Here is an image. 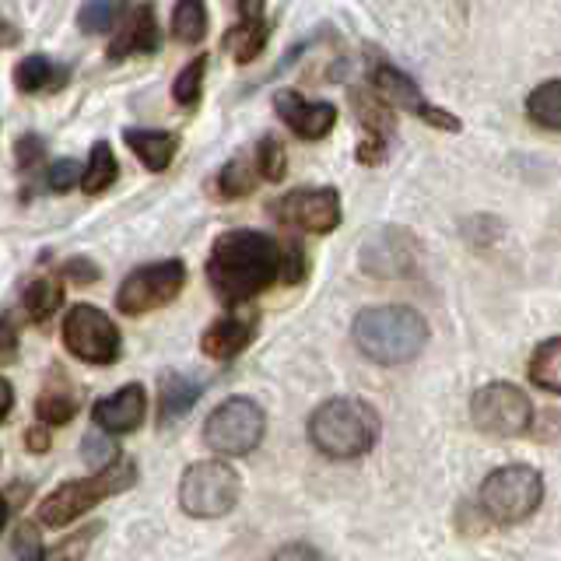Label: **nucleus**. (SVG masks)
<instances>
[{"label": "nucleus", "instance_id": "obj_1", "mask_svg": "<svg viewBox=\"0 0 561 561\" xmlns=\"http://www.w3.org/2000/svg\"><path fill=\"white\" fill-rule=\"evenodd\" d=\"M207 280L228 309L245 306L277 280V242L253 228L225 232L210 250Z\"/></svg>", "mask_w": 561, "mask_h": 561}, {"label": "nucleus", "instance_id": "obj_2", "mask_svg": "<svg viewBox=\"0 0 561 561\" xmlns=\"http://www.w3.org/2000/svg\"><path fill=\"white\" fill-rule=\"evenodd\" d=\"M358 351L376 365H408L428 344L425 316L411 306H373L362 309L351 327Z\"/></svg>", "mask_w": 561, "mask_h": 561}, {"label": "nucleus", "instance_id": "obj_3", "mask_svg": "<svg viewBox=\"0 0 561 561\" xmlns=\"http://www.w3.org/2000/svg\"><path fill=\"white\" fill-rule=\"evenodd\" d=\"M379 438V414L358 397H333L312 411L309 443L330 460H358Z\"/></svg>", "mask_w": 561, "mask_h": 561}, {"label": "nucleus", "instance_id": "obj_4", "mask_svg": "<svg viewBox=\"0 0 561 561\" xmlns=\"http://www.w3.org/2000/svg\"><path fill=\"white\" fill-rule=\"evenodd\" d=\"M543 502V478L530 463H505L481 481L478 508L495 526L526 523Z\"/></svg>", "mask_w": 561, "mask_h": 561}, {"label": "nucleus", "instance_id": "obj_5", "mask_svg": "<svg viewBox=\"0 0 561 561\" xmlns=\"http://www.w3.org/2000/svg\"><path fill=\"white\" fill-rule=\"evenodd\" d=\"M137 484V463L130 460H116L113 467L95 470L92 478L81 481H67L57 491H49L39 505V523L49 526V530H60V526L75 523L78 516H84L88 508H95L99 502L119 495Z\"/></svg>", "mask_w": 561, "mask_h": 561}, {"label": "nucleus", "instance_id": "obj_6", "mask_svg": "<svg viewBox=\"0 0 561 561\" xmlns=\"http://www.w3.org/2000/svg\"><path fill=\"white\" fill-rule=\"evenodd\" d=\"M239 495H242L239 473L221 460L193 463V467H186L183 481H180V505L197 519L228 516L239 505Z\"/></svg>", "mask_w": 561, "mask_h": 561}, {"label": "nucleus", "instance_id": "obj_7", "mask_svg": "<svg viewBox=\"0 0 561 561\" xmlns=\"http://www.w3.org/2000/svg\"><path fill=\"white\" fill-rule=\"evenodd\" d=\"M267 414L250 397H228L210 411L204 425V443L218 456H245L263 443Z\"/></svg>", "mask_w": 561, "mask_h": 561}, {"label": "nucleus", "instance_id": "obj_8", "mask_svg": "<svg viewBox=\"0 0 561 561\" xmlns=\"http://www.w3.org/2000/svg\"><path fill=\"white\" fill-rule=\"evenodd\" d=\"M470 421L484 435L519 438V435L530 432L534 403L513 382H488L470 397Z\"/></svg>", "mask_w": 561, "mask_h": 561}, {"label": "nucleus", "instance_id": "obj_9", "mask_svg": "<svg viewBox=\"0 0 561 561\" xmlns=\"http://www.w3.org/2000/svg\"><path fill=\"white\" fill-rule=\"evenodd\" d=\"M186 285V267L180 260L151 263V267L134 271L116 291V309L127 316H145L158 306H169Z\"/></svg>", "mask_w": 561, "mask_h": 561}, {"label": "nucleus", "instance_id": "obj_10", "mask_svg": "<svg viewBox=\"0 0 561 561\" xmlns=\"http://www.w3.org/2000/svg\"><path fill=\"white\" fill-rule=\"evenodd\" d=\"M64 344L88 365H113L119 358V330L95 306H75L64 320Z\"/></svg>", "mask_w": 561, "mask_h": 561}, {"label": "nucleus", "instance_id": "obj_11", "mask_svg": "<svg viewBox=\"0 0 561 561\" xmlns=\"http://www.w3.org/2000/svg\"><path fill=\"white\" fill-rule=\"evenodd\" d=\"M271 215L280 225L302 228V232H312V236H327L341 225V197H337V190H330V186L291 190L271 204Z\"/></svg>", "mask_w": 561, "mask_h": 561}, {"label": "nucleus", "instance_id": "obj_12", "mask_svg": "<svg viewBox=\"0 0 561 561\" xmlns=\"http://www.w3.org/2000/svg\"><path fill=\"white\" fill-rule=\"evenodd\" d=\"M358 263L373 277H408L417 263V242L408 228H376L365 236Z\"/></svg>", "mask_w": 561, "mask_h": 561}, {"label": "nucleus", "instance_id": "obj_13", "mask_svg": "<svg viewBox=\"0 0 561 561\" xmlns=\"http://www.w3.org/2000/svg\"><path fill=\"white\" fill-rule=\"evenodd\" d=\"M373 84H376V95L382 99V102H390V105H397V110H408V113H414V116H421L425 123H432V127H438V130H460L463 123L456 119L453 113H446V110H438V105H432L425 95H421V88L403 75V70H397V67H390V64H376V70H373Z\"/></svg>", "mask_w": 561, "mask_h": 561}, {"label": "nucleus", "instance_id": "obj_14", "mask_svg": "<svg viewBox=\"0 0 561 561\" xmlns=\"http://www.w3.org/2000/svg\"><path fill=\"white\" fill-rule=\"evenodd\" d=\"M274 110L298 137H306V140L327 137L333 130V123H337V110H333L330 102H309L298 92H291V88L274 95Z\"/></svg>", "mask_w": 561, "mask_h": 561}, {"label": "nucleus", "instance_id": "obj_15", "mask_svg": "<svg viewBox=\"0 0 561 561\" xmlns=\"http://www.w3.org/2000/svg\"><path fill=\"white\" fill-rule=\"evenodd\" d=\"M145 411H148V397H145V386L140 382H130L116 390L113 397H105L95 403V425L110 435H123V432H134L140 421H145Z\"/></svg>", "mask_w": 561, "mask_h": 561}, {"label": "nucleus", "instance_id": "obj_16", "mask_svg": "<svg viewBox=\"0 0 561 561\" xmlns=\"http://www.w3.org/2000/svg\"><path fill=\"white\" fill-rule=\"evenodd\" d=\"M253 327H256V316H242V312H228L221 320H215L201 337V347L207 358H218L228 362L236 358L239 351H245V344L253 341Z\"/></svg>", "mask_w": 561, "mask_h": 561}, {"label": "nucleus", "instance_id": "obj_17", "mask_svg": "<svg viewBox=\"0 0 561 561\" xmlns=\"http://www.w3.org/2000/svg\"><path fill=\"white\" fill-rule=\"evenodd\" d=\"M158 46H162V28L154 22V8L145 4L127 14V22H123V28L116 32V39L110 46V57L123 60V57H130V53H154Z\"/></svg>", "mask_w": 561, "mask_h": 561}, {"label": "nucleus", "instance_id": "obj_18", "mask_svg": "<svg viewBox=\"0 0 561 561\" xmlns=\"http://www.w3.org/2000/svg\"><path fill=\"white\" fill-rule=\"evenodd\" d=\"M204 386L197 379H190L183 373H165L162 382H158V421L162 425H172V421H180L193 403L201 400Z\"/></svg>", "mask_w": 561, "mask_h": 561}, {"label": "nucleus", "instance_id": "obj_19", "mask_svg": "<svg viewBox=\"0 0 561 561\" xmlns=\"http://www.w3.org/2000/svg\"><path fill=\"white\" fill-rule=\"evenodd\" d=\"M127 145L151 172H162L172 165V154H175V148H180V137L169 134V130H127Z\"/></svg>", "mask_w": 561, "mask_h": 561}, {"label": "nucleus", "instance_id": "obj_20", "mask_svg": "<svg viewBox=\"0 0 561 561\" xmlns=\"http://www.w3.org/2000/svg\"><path fill=\"white\" fill-rule=\"evenodd\" d=\"M355 102V113L365 127V140H376V145L390 148V134H393V113H390V102H382L379 95H368V92H355L351 95Z\"/></svg>", "mask_w": 561, "mask_h": 561}, {"label": "nucleus", "instance_id": "obj_21", "mask_svg": "<svg viewBox=\"0 0 561 561\" xmlns=\"http://www.w3.org/2000/svg\"><path fill=\"white\" fill-rule=\"evenodd\" d=\"M526 116H530V123H537V127L561 134V78L543 81L526 95Z\"/></svg>", "mask_w": 561, "mask_h": 561}, {"label": "nucleus", "instance_id": "obj_22", "mask_svg": "<svg viewBox=\"0 0 561 561\" xmlns=\"http://www.w3.org/2000/svg\"><path fill=\"white\" fill-rule=\"evenodd\" d=\"M530 382L543 393L561 397V337L543 341L530 355Z\"/></svg>", "mask_w": 561, "mask_h": 561}, {"label": "nucleus", "instance_id": "obj_23", "mask_svg": "<svg viewBox=\"0 0 561 561\" xmlns=\"http://www.w3.org/2000/svg\"><path fill=\"white\" fill-rule=\"evenodd\" d=\"M267 39H271V22L263 14H256V18H242L239 28L228 35V46H232L239 64H250L260 57V49L267 46Z\"/></svg>", "mask_w": 561, "mask_h": 561}, {"label": "nucleus", "instance_id": "obj_24", "mask_svg": "<svg viewBox=\"0 0 561 561\" xmlns=\"http://www.w3.org/2000/svg\"><path fill=\"white\" fill-rule=\"evenodd\" d=\"M60 302H64V285L57 277L32 280V285L25 288V298H22V306H25L32 323H46L49 316L60 309Z\"/></svg>", "mask_w": 561, "mask_h": 561}, {"label": "nucleus", "instance_id": "obj_25", "mask_svg": "<svg viewBox=\"0 0 561 561\" xmlns=\"http://www.w3.org/2000/svg\"><path fill=\"white\" fill-rule=\"evenodd\" d=\"M119 175V165H116V154L113 148L105 145V140H99V145H92V154H88V169L81 172V186L84 193H102L110 190L116 183Z\"/></svg>", "mask_w": 561, "mask_h": 561}, {"label": "nucleus", "instance_id": "obj_26", "mask_svg": "<svg viewBox=\"0 0 561 561\" xmlns=\"http://www.w3.org/2000/svg\"><path fill=\"white\" fill-rule=\"evenodd\" d=\"M172 35L183 46H197L207 35V8L204 0H180L172 11Z\"/></svg>", "mask_w": 561, "mask_h": 561}, {"label": "nucleus", "instance_id": "obj_27", "mask_svg": "<svg viewBox=\"0 0 561 561\" xmlns=\"http://www.w3.org/2000/svg\"><path fill=\"white\" fill-rule=\"evenodd\" d=\"M35 411H39L43 425H67L70 417L78 414V397L70 386H46L43 397L35 400Z\"/></svg>", "mask_w": 561, "mask_h": 561}, {"label": "nucleus", "instance_id": "obj_28", "mask_svg": "<svg viewBox=\"0 0 561 561\" xmlns=\"http://www.w3.org/2000/svg\"><path fill=\"white\" fill-rule=\"evenodd\" d=\"M81 456H84V463L92 467V470H105V467H113L119 460V449L110 438V432H102L95 425L92 432L81 438Z\"/></svg>", "mask_w": 561, "mask_h": 561}, {"label": "nucleus", "instance_id": "obj_29", "mask_svg": "<svg viewBox=\"0 0 561 561\" xmlns=\"http://www.w3.org/2000/svg\"><path fill=\"white\" fill-rule=\"evenodd\" d=\"M204 70H207V57H193L180 70V78H175L172 99L180 102V105H197L201 102V88H204Z\"/></svg>", "mask_w": 561, "mask_h": 561}, {"label": "nucleus", "instance_id": "obj_30", "mask_svg": "<svg viewBox=\"0 0 561 561\" xmlns=\"http://www.w3.org/2000/svg\"><path fill=\"white\" fill-rule=\"evenodd\" d=\"M256 169L267 183H280L288 172V154H285V145H280L277 137H263L260 148H256Z\"/></svg>", "mask_w": 561, "mask_h": 561}, {"label": "nucleus", "instance_id": "obj_31", "mask_svg": "<svg viewBox=\"0 0 561 561\" xmlns=\"http://www.w3.org/2000/svg\"><path fill=\"white\" fill-rule=\"evenodd\" d=\"M218 186H221L225 197H245V193H253V186H256L253 165L245 162V158H232V162L221 169Z\"/></svg>", "mask_w": 561, "mask_h": 561}, {"label": "nucleus", "instance_id": "obj_32", "mask_svg": "<svg viewBox=\"0 0 561 561\" xmlns=\"http://www.w3.org/2000/svg\"><path fill=\"white\" fill-rule=\"evenodd\" d=\"M113 22H116V0H88V4L81 8V14H78V25L88 35L110 32Z\"/></svg>", "mask_w": 561, "mask_h": 561}, {"label": "nucleus", "instance_id": "obj_33", "mask_svg": "<svg viewBox=\"0 0 561 561\" xmlns=\"http://www.w3.org/2000/svg\"><path fill=\"white\" fill-rule=\"evenodd\" d=\"M49 78H53V64L46 57H25L14 67V84L22 88V92H43Z\"/></svg>", "mask_w": 561, "mask_h": 561}, {"label": "nucleus", "instance_id": "obj_34", "mask_svg": "<svg viewBox=\"0 0 561 561\" xmlns=\"http://www.w3.org/2000/svg\"><path fill=\"white\" fill-rule=\"evenodd\" d=\"M306 277V253L298 242H280L277 245V280L280 285H298Z\"/></svg>", "mask_w": 561, "mask_h": 561}, {"label": "nucleus", "instance_id": "obj_35", "mask_svg": "<svg viewBox=\"0 0 561 561\" xmlns=\"http://www.w3.org/2000/svg\"><path fill=\"white\" fill-rule=\"evenodd\" d=\"M14 558L18 561H43V543H39V530L32 523H22L14 530Z\"/></svg>", "mask_w": 561, "mask_h": 561}, {"label": "nucleus", "instance_id": "obj_36", "mask_svg": "<svg viewBox=\"0 0 561 561\" xmlns=\"http://www.w3.org/2000/svg\"><path fill=\"white\" fill-rule=\"evenodd\" d=\"M99 534V526H88V530H81L78 537H70V540H64L60 548H53V551H43V561H78L81 558V551L92 543V537Z\"/></svg>", "mask_w": 561, "mask_h": 561}, {"label": "nucleus", "instance_id": "obj_37", "mask_svg": "<svg viewBox=\"0 0 561 561\" xmlns=\"http://www.w3.org/2000/svg\"><path fill=\"white\" fill-rule=\"evenodd\" d=\"M78 175H81V169H78L75 158H60V162L49 165L46 183H49L53 193H67L70 186H78Z\"/></svg>", "mask_w": 561, "mask_h": 561}, {"label": "nucleus", "instance_id": "obj_38", "mask_svg": "<svg viewBox=\"0 0 561 561\" xmlns=\"http://www.w3.org/2000/svg\"><path fill=\"white\" fill-rule=\"evenodd\" d=\"M14 154H18V165L32 169L35 162H43L46 140H43L39 134H22V137H18V145H14Z\"/></svg>", "mask_w": 561, "mask_h": 561}, {"label": "nucleus", "instance_id": "obj_39", "mask_svg": "<svg viewBox=\"0 0 561 561\" xmlns=\"http://www.w3.org/2000/svg\"><path fill=\"white\" fill-rule=\"evenodd\" d=\"M530 432L537 435V438H558L561 435V414L558 411H534V421H530Z\"/></svg>", "mask_w": 561, "mask_h": 561}, {"label": "nucleus", "instance_id": "obj_40", "mask_svg": "<svg viewBox=\"0 0 561 561\" xmlns=\"http://www.w3.org/2000/svg\"><path fill=\"white\" fill-rule=\"evenodd\" d=\"M271 561H327L320 551L312 548V543H285V548H277Z\"/></svg>", "mask_w": 561, "mask_h": 561}, {"label": "nucleus", "instance_id": "obj_41", "mask_svg": "<svg viewBox=\"0 0 561 561\" xmlns=\"http://www.w3.org/2000/svg\"><path fill=\"white\" fill-rule=\"evenodd\" d=\"M64 274L70 277V280H78V285H92V280L99 277V267L92 260H84V256H78V260H67V267H64Z\"/></svg>", "mask_w": 561, "mask_h": 561}, {"label": "nucleus", "instance_id": "obj_42", "mask_svg": "<svg viewBox=\"0 0 561 561\" xmlns=\"http://www.w3.org/2000/svg\"><path fill=\"white\" fill-rule=\"evenodd\" d=\"M25 443L32 453H46L49 449V425H32L28 435H25Z\"/></svg>", "mask_w": 561, "mask_h": 561}, {"label": "nucleus", "instance_id": "obj_43", "mask_svg": "<svg viewBox=\"0 0 561 561\" xmlns=\"http://www.w3.org/2000/svg\"><path fill=\"white\" fill-rule=\"evenodd\" d=\"M11 408H14V390H11L8 379H0V425H4V417L11 414Z\"/></svg>", "mask_w": 561, "mask_h": 561}, {"label": "nucleus", "instance_id": "obj_44", "mask_svg": "<svg viewBox=\"0 0 561 561\" xmlns=\"http://www.w3.org/2000/svg\"><path fill=\"white\" fill-rule=\"evenodd\" d=\"M14 355V333L8 327H0V362H8Z\"/></svg>", "mask_w": 561, "mask_h": 561}, {"label": "nucleus", "instance_id": "obj_45", "mask_svg": "<svg viewBox=\"0 0 561 561\" xmlns=\"http://www.w3.org/2000/svg\"><path fill=\"white\" fill-rule=\"evenodd\" d=\"M239 14H242V18H256V14H263V0H239Z\"/></svg>", "mask_w": 561, "mask_h": 561}, {"label": "nucleus", "instance_id": "obj_46", "mask_svg": "<svg viewBox=\"0 0 561 561\" xmlns=\"http://www.w3.org/2000/svg\"><path fill=\"white\" fill-rule=\"evenodd\" d=\"M11 43H18V32L8 22H0V46H11Z\"/></svg>", "mask_w": 561, "mask_h": 561}, {"label": "nucleus", "instance_id": "obj_47", "mask_svg": "<svg viewBox=\"0 0 561 561\" xmlns=\"http://www.w3.org/2000/svg\"><path fill=\"white\" fill-rule=\"evenodd\" d=\"M4 523H8V499L0 495V530H4Z\"/></svg>", "mask_w": 561, "mask_h": 561}]
</instances>
